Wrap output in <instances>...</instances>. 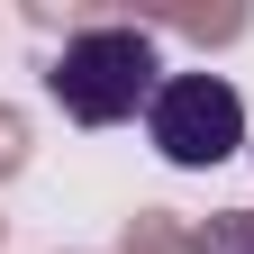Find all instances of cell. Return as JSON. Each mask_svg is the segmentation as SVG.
<instances>
[{"label": "cell", "mask_w": 254, "mask_h": 254, "mask_svg": "<svg viewBox=\"0 0 254 254\" xmlns=\"http://www.w3.org/2000/svg\"><path fill=\"white\" fill-rule=\"evenodd\" d=\"M164 91V46L145 27H73L46 64V100L73 127H127Z\"/></svg>", "instance_id": "1"}, {"label": "cell", "mask_w": 254, "mask_h": 254, "mask_svg": "<svg viewBox=\"0 0 254 254\" xmlns=\"http://www.w3.org/2000/svg\"><path fill=\"white\" fill-rule=\"evenodd\" d=\"M145 136L173 173H209L245 145V100L227 73H164V91L145 109Z\"/></svg>", "instance_id": "2"}, {"label": "cell", "mask_w": 254, "mask_h": 254, "mask_svg": "<svg viewBox=\"0 0 254 254\" xmlns=\"http://www.w3.org/2000/svg\"><path fill=\"white\" fill-rule=\"evenodd\" d=\"M209 245H218V254H254V218H245V209H236V227H218V236H209Z\"/></svg>", "instance_id": "3"}]
</instances>
